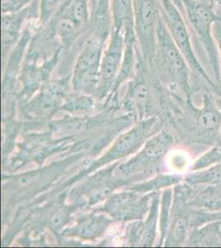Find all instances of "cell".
<instances>
[{
  "label": "cell",
  "instance_id": "6da1fadb",
  "mask_svg": "<svg viewBox=\"0 0 221 248\" xmlns=\"http://www.w3.org/2000/svg\"><path fill=\"white\" fill-rule=\"evenodd\" d=\"M182 12L207 56L216 84L221 90V68L213 26L219 15L206 0H181Z\"/></svg>",
  "mask_w": 221,
  "mask_h": 248
},
{
  "label": "cell",
  "instance_id": "7a4b0ae2",
  "mask_svg": "<svg viewBox=\"0 0 221 248\" xmlns=\"http://www.w3.org/2000/svg\"><path fill=\"white\" fill-rule=\"evenodd\" d=\"M159 3L162 19L167 26L171 37H173L184 56L191 71H193L196 77L202 79L206 85H207L209 90L220 94L221 93V89L216 82L210 79L196 57L183 13L173 0H159Z\"/></svg>",
  "mask_w": 221,
  "mask_h": 248
},
{
  "label": "cell",
  "instance_id": "3957f363",
  "mask_svg": "<svg viewBox=\"0 0 221 248\" xmlns=\"http://www.w3.org/2000/svg\"><path fill=\"white\" fill-rule=\"evenodd\" d=\"M112 27L92 24V31L81 46L74 71V83L78 88H91L99 83L102 57Z\"/></svg>",
  "mask_w": 221,
  "mask_h": 248
},
{
  "label": "cell",
  "instance_id": "277c9868",
  "mask_svg": "<svg viewBox=\"0 0 221 248\" xmlns=\"http://www.w3.org/2000/svg\"><path fill=\"white\" fill-rule=\"evenodd\" d=\"M164 74L169 78V85L180 87L188 93L191 69L182 51L177 46L167 29L162 16L157 28V43L154 58Z\"/></svg>",
  "mask_w": 221,
  "mask_h": 248
},
{
  "label": "cell",
  "instance_id": "5b68a950",
  "mask_svg": "<svg viewBox=\"0 0 221 248\" xmlns=\"http://www.w3.org/2000/svg\"><path fill=\"white\" fill-rule=\"evenodd\" d=\"M134 30L137 46L145 59L153 61L160 20L159 0H134Z\"/></svg>",
  "mask_w": 221,
  "mask_h": 248
},
{
  "label": "cell",
  "instance_id": "8992f818",
  "mask_svg": "<svg viewBox=\"0 0 221 248\" xmlns=\"http://www.w3.org/2000/svg\"><path fill=\"white\" fill-rule=\"evenodd\" d=\"M40 0L33 2L18 12L12 14H2L1 21V45L3 57L19 42L28 23L39 19Z\"/></svg>",
  "mask_w": 221,
  "mask_h": 248
},
{
  "label": "cell",
  "instance_id": "52a82bcc",
  "mask_svg": "<svg viewBox=\"0 0 221 248\" xmlns=\"http://www.w3.org/2000/svg\"><path fill=\"white\" fill-rule=\"evenodd\" d=\"M126 41L123 35L111 30L102 57L99 84L102 90L106 91L118 78L123 60Z\"/></svg>",
  "mask_w": 221,
  "mask_h": 248
},
{
  "label": "cell",
  "instance_id": "ba28073f",
  "mask_svg": "<svg viewBox=\"0 0 221 248\" xmlns=\"http://www.w3.org/2000/svg\"><path fill=\"white\" fill-rule=\"evenodd\" d=\"M112 30L123 35L126 43H137L134 30V0H111Z\"/></svg>",
  "mask_w": 221,
  "mask_h": 248
},
{
  "label": "cell",
  "instance_id": "9c48e42d",
  "mask_svg": "<svg viewBox=\"0 0 221 248\" xmlns=\"http://www.w3.org/2000/svg\"><path fill=\"white\" fill-rule=\"evenodd\" d=\"M196 123L200 138L212 140L220 133L221 113L208 93L203 94V106L196 113Z\"/></svg>",
  "mask_w": 221,
  "mask_h": 248
},
{
  "label": "cell",
  "instance_id": "30bf717a",
  "mask_svg": "<svg viewBox=\"0 0 221 248\" xmlns=\"http://www.w3.org/2000/svg\"><path fill=\"white\" fill-rule=\"evenodd\" d=\"M189 244L195 247H221V218L193 229Z\"/></svg>",
  "mask_w": 221,
  "mask_h": 248
},
{
  "label": "cell",
  "instance_id": "8fae6325",
  "mask_svg": "<svg viewBox=\"0 0 221 248\" xmlns=\"http://www.w3.org/2000/svg\"><path fill=\"white\" fill-rule=\"evenodd\" d=\"M190 204L198 209L221 212V186H206L191 198Z\"/></svg>",
  "mask_w": 221,
  "mask_h": 248
},
{
  "label": "cell",
  "instance_id": "7c38bea8",
  "mask_svg": "<svg viewBox=\"0 0 221 248\" xmlns=\"http://www.w3.org/2000/svg\"><path fill=\"white\" fill-rule=\"evenodd\" d=\"M186 181L191 186H221V162L206 169L195 170Z\"/></svg>",
  "mask_w": 221,
  "mask_h": 248
},
{
  "label": "cell",
  "instance_id": "4fadbf2b",
  "mask_svg": "<svg viewBox=\"0 0 221 248\" xmlns=\"http://www.w3.org/2000/svg\"><path fill=\"white\" fill-rule=\"evenodd\" d=\"M174 141L171 133L163 132L157 136L151 141H148L146 146V153L148 157H158L165 153L168 147Z\"/></svg>",
  "mask_w": 221,
  "mask_h": 248
},
{
  "label": "cell",
  "instance_id": "5bb4252c",
  "mask_svg": "<svg viewBox=\"0 0 221 248\" xmlns=\"http://www.w3.org/2000/svg\"><path fill=\"white\" fill-rule=\"evenodd\" d=\"M68 0H40L39 22L46 25L56 16Z\"/></svg>",
  "mask_w": 221,
  "mask_h": 248
},
{
  "label": "cell",
  "instance_id": "9a60e30c",
  "mask_svg": "<svg viewBox=\"0 0 221 248\" xmlns=\"http://www.w3.org/2000/svg\"><path fill=\"white\" fill-rule=\"evenodd\" d=\"M90 5L92 11V23L111 24V0H90Z\"/></svg>",
  "mask_w": 221,
  "mask_h": 248
},
{
  "label": "cell",
  "instance_id": "2e32d148",
  "mask_svg": "<svg viewBox=\"0 0 221 248\" xmlns=\"http://www.w3.org/2000/svg\"><path fill=\"white\" fill-rule=\"evenodd\" d=\"M190 216H180L174 221L171 230V239L177 244L185 242L188 235V229L191 227Z\"/></svg>",
  "mask_w": 221,
  "mask_h": 248
},
{
  "label": "cell",
  "instance_id": "e0dca14e",
  "mask_svg": "<svg viewBox=\"0 0 221 248\" xmlns=\"http://www.w3.org/2000/svg\"><path fill=\"white\" fill-rule=\"evenodd\" d=\"M33 0H1L2 14L18 12L30 5Z\"/></svg>",
  "mask_w": 221,
  "mask_h": 248
},
{
  "label": "cell",
  "instance_id": "ac0fdd59",
  "mask_svg": "<svg viewBox=\"0 0 221 248\" xmlns=\"http://www.w3.org/2000/svg\"><path fill=\"white\" fill-rule=\"evenodd\" d=\"M137 134L135 132H131L122 136L116 143V150L118 152H126L134 146L137 141Z\"/></svg>",
  "mask_w": 221,
  "mask_h": 248
},
{
  "label": "cell",
  "instance_id": "d6986e66",
  "mask_svg": "<svg viewBox=\"0 0 221 248\" xmlns=\"http://www.w3.org/2000/svg\"><path fill=\"white\" fill-rule=\"evenodd\" d=\"M132 94L138 103L140 104L145 103L147 100L148 95V86L147 83L144 80H141L134 84L132 88Z\"/></svg>",
  "mask_w": 221,
  "mask_h": 248
},
{
  "label": "cell",
  "instance_id": "ffe728a7",
  "mask_svg": "<svg viewBox=\"0 0 221 248\" xmlns=\"http://www.w3.org/2000/svg\"><path fill=\"white\" fill-rule=\"evenodd\" d=\"M213 32H214V37H215V39H216V44H217V46H218L221 68V15H219L217 19L216 20V22L214 23Z\"/></svg>",
  "mask_w": 221,
  "mask_h": 248
},
{
  "label": "cell",
  "instance_id": "44dd1931",
  "mask_svg": "<svg viewBox=\"0 0 221 248\" xmlns=\"http://www.w3.org/2000/svg\"><path fill=\"white\" fill-rule=\"evenodd\" d=\"M215 103H216V107L218 108V109L220 110V112L221 113V97L215 100Z\"/></svg>",
  "mask_w": 221,
  "mask_h": 248
},
{
  "label": "cell",
  "instance_id": "7402d4cb",
  "mask_svg": "<svg viewBox=\"0 0 221 248\" xmlns=\"http://www.w3.org/2000/svg\"><path fill=\"white\" fill-rule=\"evenodd\" d=\"M175 4H176L178 8H179L180 10L182 12V2H181V0H173ZM183 13V12H182Z\"/></svg>",
  "mask_w": 221,
  "mask_h": 248
},
{
  "label": "cell",
  "instance_id": "603a6c76",
  "mask_svg": "<svg viewBox=\"0 0 221 248\" xmlns=\"http://www.w3.org/2000/svg\"><path fill=\"white\" fill-rule=\"evenodd\" d=\"M210 2L215 3V4L218 6L219 8L221 9V0H210Z\"/></svg>",
  "mask_w": 221,
  "mask_h": 248
},
{
  "label": "cell",
  "instance_id": "cb8c5ba5",
  "mask_svg": "<svg viewBox=\"0 0 221 248\" xmlns=\"http://www.w3.org/2000/svg\"><path fill=\"white\" fill-rule=\"evenodd\" d=\"M221 141V129H220V141H219V142Z\"/></svg>",
  "mask_w": 221,
  "mask_h": 248
}]
</instances>
